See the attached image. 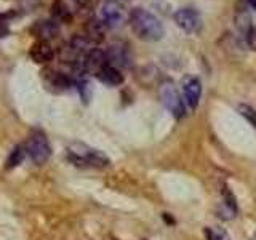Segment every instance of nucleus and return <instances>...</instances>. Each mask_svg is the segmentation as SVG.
I'll return each instance as SVG.
<instances>
[{
  "label": "nucleus",
  "mask_w": 256,
  "mask_h": 240,
  "mask_svg": "<svg viewBox=\"0 0 256 240\" xmlns=\"http://www.w3.org/2000/svg\"><path fill=\"white\" fill-rule=\"evenodd\" d=\"M128 22H130V28L134 32V36L141 40H146V42H157L165 36L162 21L150 12L142 10V8H134L128 14Z\"/></svg>",
  "instance_id": "obj_1"
},
{
  "label": "nucleus",
  "mask_w": 256,
  "mask_h": 240,
  "mask_svg": "<svg viewBox=\"0 0 256 240\" xmlns=\"http://www.w3.org/2000/svg\"><path fill=\"white\" fill-rule=\"evenodd\" d=\"M68 158L72 164L82 165V166H96L102 168L109 164V158L102 154L101 150L93 149L86 144H70L68 149Z\"/></svg>",
  "instance_id": "obj_2"
},
{
  "label": "nucleus",
  "mask_w": 256,
  "mask_h": 240,
  "mask_svg": "<svg viewBox=\"0 0 256 240\" xmlns=\"http://www.w3.org/2000/svg\"><path fill=\"white\" fill-rule=\"evenodd\" d=\"M26 154L30 157V160L34 164H44L48 160L52 154V148L48 144V140L44 133H34L29 138V141L26 142Z\"/></svg>",
  "instance_id": "obj_3"
},
{
  "label": "nucleus",
  "mask_w": 256,
  "mask_h": 240,
  "mask_svg": "<svg viewBox=\"0 0 256 240\" xmlns=\"http://www.w3.org/2000/svg\"><path fill=\"white\" fill-rule=\"evenodd\" d=\"M160 98H162V102L165 104V108L172 112V114L176 118H181L186 114V109H184V102L181 100V96L176 90V86L172 82H165L160 86Z\"/></svg>",
  "instance_id": "obj_4"
},
{
  "label": "nucleus",
  "mask_w": 256,
  "mask_h": 240,
  "mask_svg": "<svg viewBox=\"0 0 256 240\" xmlns=\"http://www.w3.org/2000/svg\"><path fill=\"white\" fill-rule=\"evenodd\" d=\"M174 22L188 34H198L202 29V16L194 8H180L174 13Z\"/></svg>",
  "instance_id": "obj_5"
},
{
  "label": "nucleus",
  "mask_w": 256,
  "mask_h": 240,
  "mask_svg": "<svg viewBox=\"0 0 256 240\" xmlns=\"http://www.w3.org/2000/svg\"><path fill=\"white\" fill-rule=\"evenodd\" d=\"M101 16H102V22L108 28H118L126 20V12L125 6L122 4H118L117 0H108V2H104L101 8Z\"/></svg>",
  "instance_id": "obj_6"
},
{
  "label": "nucleus",
  "mask_w": 256,
  "mask_h": 240,
  "mask_svg": "<svg viewBox=\"0 0 256 240\" xmlns=\"http://www.w3.org/2000/svg\"><path fill=\"white\" fill-rule=\"evenodd\" d=\"M108 64V58H106V52L98 50V48H93L92 52H88L80 62L76 66V69H78L80 72H98Z\"/></svg>",
  "instance_id": "obj_7"
},
{
  "label": "nucleus",
  "mask_w": 256,
  "mask_h": 240,
  "mask_svg": "<svg viewBox=\"0 0 256 240\" xmlns=\"http://www.w3.org/2000/svg\"><path fill=\"white\" fill-rule=\"evenodd\" d=\"M182 92L188 106L194 110L198 106L200 96H202V84H200V80L197 77L188 76L182 82Z\"/></svg>",
  "instance_id": "obj_8"
},
{
  "label": "nucleus",
  "mask_w": 256,
  "mask_h": 240,
  "mask_svg": "<svg viewBox=\"0 0 256 240\" xmlns=\"http://www.w3.org/2000/svg\"><path fill=\"white\" fill-rule=\"evenodd\" d=\"M108 64L114 68H126L130 66V52L124 44H114L106 52Z\"/></svg>",
  "instance_id": "obj_9"
},
{
  "label": "nucleus",
  "mask_w": 256,
  "mask_h": 240,
  "mask_svg": "<svg viewBox=\"0 0 256 240\" xmlns=\"http://www.w3.org/2000/svg\"><path fill=\"white\" fill-rule=\"evenodd\" d=\"M96 77L100 78V82L106 84L109 86H118L124 84V74L120 72L118 68L110 66V64H106V66L96 74Z\"/></svg>",
  "instance_id": "obj_10"
},
{
  "label": "nucleus",
  "mask_w": 256,
  "mask_h": 240,
  "mask_svg": "<svg viewBox=\"0 0 256 240\" xmlns=\"http://www.w3.org/2000/svg\"><path fill=\"white\" fill-rule=\"evenodd\" d=\"M30 58L36 62H50L54 58V50L42 40L30 48Z\"/></svg>",
  "instance_id": "obj_11"
},
{
  "label": "nucleus",
  "mask_w": 256,
  "mask_h": 240,
  "mask_svg": "<svg viewBox=\"0 0 256 240\" xmlns=\"http://www.w3.org/2000/svg\"><path fill=\"white\" fill-rule=\"evenodd\" d=\"M104 28H106V24L102 21H98V20H92L88 21V24L85 26V32H86V37L92 40L93 44L100 42L104 37Z\"/></svg>",
  "instance_id": "obj_12"
},
{
  "label": "nucleus",
  "mask_w": 256,
  "mask_h": 240,
  "mask_svg": "<svg viewBox=\"0 0 256 240\" xmlns=\"http://www.w3.org/2000/svg\"><path fill=\"white\" fill-rule=\"evenodd\" d=\"M58 24L53 22V21H42L37 24V34L38 37L44 38V42L48 38H53L56 37V34H58Z\"/></svg>",
  "instance_id": "obj_13"
},
{
  "label": "nucleus",
  "mask_w": 256,
  "mask_h": 240,
  "mask_svg": "<svg viewBox=\"0 0 256 240\" xmlns=\"http://www.w3.org/2000/svg\"><path fill=\"white\" fill-rule=\"evenodd\" d=\"M205 236L208 240H230L229 234L222 228L218 226H210L205 229Z\"/></svg>",
  "instance_id": "obj_14"
},
{
  "label": "nucleus",
  "mask_w": 256,
  "mask_h": 240,
  "mask_svg": "<svg viewBox=\"0 0 256 240\" xmlns=\"http://www.w3.org/2000/svg\"><path fill=\"white\" fill-rule=\"evenodd\" d=\"M24 150H26L24 148H16L10 154V157H8V160H6V168H13L16 165H20L22 157H24Z\"/></svg>",
  "instance_id": "obj_15"
},
{
  "label": "nucleus",
  "mask_w": 256,
  "mask_h": 240,
  "mask_svg": "<svg viewBox=\"0 0 256 240\" xmlns=\"http://www.w3.org/2000/svg\"><path fill=\"white\" fill-rule=\"evenodd\" d=\"M222 200H224V204H226V206L229 208V210L232 213H236L237 210V204H236V196L232 194L230 189L228 186H224L222 188Z\"/></svg>",
  "instance_id": "obj_16"
},
{
  "label": "nucleus",
  "mask_w": 256,
  "mask_h": 240,
  "mask_svg": "<svg viewBox=\"0 0 256 240\" xmlns=\"http://www.w3.org/2000/svg\"><path fill=\"white\" fill-rule=\"evenodd\" d=\"M238 112L240 116H244L248 122H250L254 128H256V110L250 106H246V104H240L238 106Z\"/></svg>",
  "instance_id": "obj_17"
},
{
  "label": "nucleus",
  "mask_w": 256,
  "mask_h": 240,
  "mask_svg": "<svg viewBox=\"0 0 256 240\" xmlns=\"http://www.w3.org/2000/svg\"><path fill=\"white\" fill-rule=\"evenodd\" d=\"M250 4H252V5H253L254 8H256V0H250Z\"/></svg>",
  "instance_id": "obj_18"
},
{
  "label": "nucleus",
  "mask_w": 256,
  "mask_h": 240,
  "mask_svg": "<svg viewBox=\"0 0 256 240\" xmlns=\"http://www.w3.org/2000/svg\"><path fill=\"white\" fill-rule=\"evenodd\" d=\"M253 240H256V232H254V237H253Z\"/></svg>",
  "instance_id": "obj_19"
}]
</instances>
